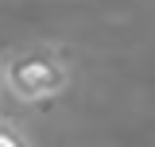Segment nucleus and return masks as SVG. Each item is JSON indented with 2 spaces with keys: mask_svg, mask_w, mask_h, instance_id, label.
<instances>
[{
  "mask_svg": "<svg viewBox=\"0 0 155 147\" xmlns=\"http://www.w3.org/2000/svg\"><path fill=\"white\" fill-rule=\"evenodd\" d=\"M0 97H4V70H0Z\"/></svg>",
  "mask_w": 155,
  "mask_h": 147,
  "instance_id": "nucleus-3",
  "label": "nucleus"
},
{
  "mask_svg": "<svg viewBox=\"0 0 155 147\" xmlns=\"http://www.w3.org/2000/svg\"><path fill=\"white\" fill-rule=\"evenodd\" d=\"M0 147H35V143H31V136L23 132V124H19V120L0 116Z\"/></svg>",
  "mask_w": 155,
  "mask_h": 147,
  "instance_id": "nucleus-2",
  "label": "nucleus"
},
{
  "mask_svg": "<svg viewBox=\"0 0 155 147\" xmlns=\"http://www.w3.org/2000/svg\"><path fill=\"white\" fill-rule=\"evenodd\" d=\"M4 70V93L23 105L54 101L74 85V62L58 47H19L8 58H0Z\"/></svg>",
  "mask_w": 155,
  "mask_h": 147,
  "instance_id": "nucleus-1",
  "label": "nucleus"
}]
</instances>
